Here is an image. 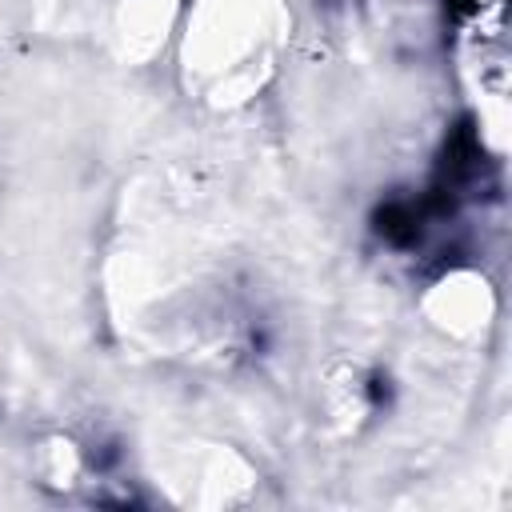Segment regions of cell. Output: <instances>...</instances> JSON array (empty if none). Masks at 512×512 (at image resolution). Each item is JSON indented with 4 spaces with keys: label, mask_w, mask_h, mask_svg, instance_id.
<instances>
[{
    "label": "cell",
    "mask_w": 512,
    "mask_h": 512,
    "mask_svg": "<svg viewBox=\"0 0 512 512\" xmlns=\"http://www.w3.org/2000/svg\"><path fill=\"white\" fill-rule=\"evenodd\" d=\"M428 324L452 340H476L488 332L492 316H496V292L488 284V276L472 272V268H452L444 272L420 300Z\"/></svg>",
    "instance_id": "7a4b0ae2"
},
{
    "label": "cell",
    "mask_w": 512,
    "mask_h": 512,
    "mask_svg": "<svg viewBox=\"0 0 512 512\" xmlns=\"http://www.w3.org/2000/svg\"><path fill=\"white\" fill-rule=\"evenodd\" d=\"M368 412H372V396L364 372L356 364H336L328 372V416L336 420V428L356 432Z\"/></svg>",
    "instance_id": "277c9868"
},
{
    "label": "cell",
    "mask_w": 512,
    "mask_h": 512,
    "mask_svg": "<svg viewBox=\"0 0 512 512\" xmlns=\"http://www.w3.org/2000/svg\"><path fill=\"white\" fill-rule=\"evenodd\" d=\"M288 36L280 0H196L184 24V76L188 88L212 108L252 100L276 68Z\"/></svg>",
    "instance_id": "6da1fadb"
},
{
    "label": "cell",
    "mask_w": 512,
    "mask_h": 512,
    "mask_svg": "<svg viewBox=\"0 0 512 512\" xmlns=\"http://www.w3.org/2000/svg\"><path fill=\"white\" fill-rule=\"evenodd\" d=\"M176 12H180V0H128L120 28H116L120 56L124 60H148L164 44Z\"/></svg>",
    "instance_id": "3957f363"
},
{
    "label": "cell",
    "mask_w": 512,
    "mask_h": 512,
    "mask_svg": "<svg viewBox=\"0 0 512 512\" xmlns=\"http://www.w3.org/2000/svg\"><path fill=\"white\" fill-rule=\"evenodd\" d=\"M36 476L48 492H76L84 480V456L68 436H44L36 448Z\"/></svg>",
    "instance_id": "5b68a950"
}]
</instances>
